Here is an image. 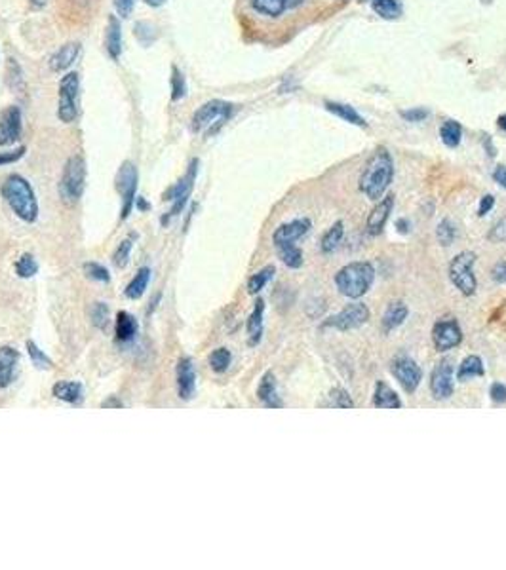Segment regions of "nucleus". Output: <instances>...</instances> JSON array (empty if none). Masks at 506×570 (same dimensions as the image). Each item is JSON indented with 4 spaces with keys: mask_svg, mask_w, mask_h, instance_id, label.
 I'll list each match as a JSON object with an SVG mask.
<instances>
[{
    "mask_svg": "<svg viewBox=\"0 0 506 570\" xmlns=\"http://www.w3.org/2000/svg\"><path fill=\"white\" fill-rule=\"evenodd\" d=\"M394 179V162L386 149H377L360 175V190L369 200H381Z\"/></svg>",
    "mask_w": 506,
    "mask_h": 570,
    "instance_id": "obj_1",
    "label": "nucleus"
},
{
    "mask_svg": "<svg viewBox=\"0 0 506 570\" xmlns=\"http://www.w3.org/2000/svg\"><path fill=\"white\" fill-rule=\"evenodd\" d=\"M2 198L6 200L10 209L25 222H35L39 219V202L31 182L21 175H8L2 182Z\"/></svg>",
    "mask_w": 506,
    "mask_h": 570,
    "instance_id": "obj_2",
    "label": "nucleus"
},
{
    "mask_svg": "<svg viewBox=\"0 0 506 570\" xmlns=\"http://www.w3.org/2000/svg\"><path fill=\"white\" fill-rule=\"evenodd\" d=\"M375 280V268L369 263H350L335 274V285L341 295L360 298L368 293Z\"/></svg>",
    "mask_w": 506,
    "mask_h": 570,
    "instance_id": "obj_3",
    "label": "nucleus"
},
{
    "mask_svg": "<svg viewBox=\"0 0 506 570\" xmlns=\"http://www.w3.org/2000/svg\"><path fill=\"white\" fill-rule=\"evenodd\" d=\"M234 106L236 105L221 101V99L207 101V103L200 106L196 113L192 114L191 129L194 133H202L204 131L206 135H214L230 120V116L234 114Z\"/></svg>",
    "mask_w": 506,
    "mask_h": 570,
    "instance_id": "obj_4",
    "label": "nucleus"
},
{
    "mask_svg": "<svg viewBox=\"0 0 506 570\" xmlns=\"http://www.w3.org/2000/svg\"><path fill=\"white\" fill-rule=\"evenodd\" d=\"M86 189V162L84 158L77 154L67 160L63 167L62 181H59V196L67 205L77 204L82 198Z\"/></svg>",
    "mask_w": 506,
    "mask_h": 570,
    "instance_id": "obj_5",
    "label": "nucleus"
},
{
    "mask_svg": "<svg viewBox=\"0 0 506 570\" xmlns=\"http://www.w3.org/2000/svg\"><path fill=\"white\" fill-rule=\"evenodd\" d=\"M196 175H198V160L194 158L187 167V173L179 179V181L169 187L166 192H164V200L171 202V209L166 217H162V225H166L169 220L177 217L179 213L183 211L185 204L189 202V196H191L192 187H194V181H196Z\"/></svg>",
    "mask_w": 506,
    "mask_h": 570,
    "instance_id": "obj_6",
    "label": "nucleus"
},
{
    "mask_svg": "<svg viewBox=\"0 0 506 570\" xmlns=\"http://www.w3.org/2000/svg\"><path fill=\"white\" fill-rule=\"evenodd\" d=\"M78 95H80V76L78 73H67L59 80L57 95V118L63 124H73L78 116Z\"/></svg>",
    "mask_w": 506,
    "mask_h": 570,
    "instance_id": "obj_7",
    "label": "nucleus"
},
{
    "mask_svg": "<svg viewBox=\"0 0 506 570\" xmlns=\"http://www.w3.org/2000/svg\"><path fill=\"white\" fill-rule=\"evenodd\" d=\"M474 263L476 255L472 251H462L459 255H455L449 263V280L465 296H472L478 289V281L472 272Z\"/></svg>",
    "mask_w": 506,
    "mask_h": 570,
    "instance_id": "obj_8",
    "label": "nucleus"
},
{
    "mask_svg": "<svg viewBox=\"0 0 506 570\" xmlns=\"http://www.w3.org/2000/svg\"><path fill=\"white\" fill-rule=\"evenodd\" d=\"M116 190L122 196V220L130 217L135 207V192H138V167L131 162H124L116 173Z\"/></svg>",
    "mask_w": 506,
    "mask_h": 570,
    "instance_id": "obj_9",
    "label": "nucleus"
},
{
    "mask_svg": "<svg viewBox=\"0 0 506 570\" xmlns=\"http://www.w3.org/2000/svg\"><path fill=\"white\" fill-rule=\"evenodd\" d=\"M371 316V312L364 303H353L345 306L343 310L331 316L324 321L326 329H337V331H353V329H358L362 327Z\"/></svg>",
    "mask_w": 506,
    "mask_h": 570,
    "instance_id": "obj_10",
    "label": "nucleus"
},
{
    "mask_svg": "<svg viewBox=\"0 0 506 570\" xmlns=\"http://www.w3.org/2000/svg\"><path fill=\"white\" fill-rule=\"evenodd\" d=\"M391 371H392V374H394V379L398 380L407 394H413L415 390L419 388V384H421V380H422L421 367L417 365L415 359H411V357L406 356V354L396 356L394 359H392Z\"/></svg>",
    "mask_w": 506,
    "mask_h": 570,
    "instance_id": "obj_11",
    "label": "nucleus"
},
{
    "mask_svg": "<svg viewBox=\"0 0 506 570\" xmlns=\"http://www.w3.org/2000/svg\"><path fill=\"white\" fill-rule=\"evenodd\" d=\"M462 341V331H460L459 321L455 318L438 319L432 329V342L438 352H447V350L459 346Z\"/></svg>",
    "mask_w": 506,
    "mask_h": 570,
    "instance_id": "obj_12",
    "label": "nucleus"
},
{
    "mask_svg": "<svg viewBox=\"0 0 506 570\" xmlns=\"http://www.w3.org/2000/svg\"><path fill=\"white\" fill-rule=\"evenodd\" d=\"M455 390L453 382V363L451 359H440L434 371L430 374V392L436 401L449 399Z\"/></svg>",
    "mask_w": 506,
    "mask_h": 570,
    "instance_id": "obj_13",
    "label": "nucleus"
},
{
    "mask_svg": "<svg viewBox=\"0 0 506 570\" xmlns=\"http://www.w3.org/2000/svg\"><path fill=\"white\" fill-rule=\"evenodd\" d=\"M24 131V116L21 108L16 105L6 106L0 113V146H8L19 141Z\"/></svg>",
    "mask_w": 506,
    "mask_h": 570,
    "instance_id": "obj_14",
    "label": "nucleus"
},
{
    "mask_svg": "<svg viewBox=\"0 0 506 570\" xmlns=\"http://www.w3.org/2000/svg\"><path fill=\"white\" fill-rule=\"evenodd\" d=\"M310 227H312V222H310V219H305V217L288 220V222L280 225V227L274 230L272 242L277 245V249L292 247V245H295V243L299 242L303 236L307 234L308 230H310Z\"/></svg>",
    "mask_w": 506,
    "mask_h": 570,
    "instance_id": "obj_15",
    "label": "nucleus"
},
{
    "mask_svg": "<svg viewBox=\"0 0 506 570\" xmlns=\"http://www.w3.org/2000/svg\"><path fill=\"white\" fill-rule=\"evenodd\" d=\"M392 207H394V196H392V194H386V196L381 198V200L377 202L375 207H373L371 213L368 215V220H366V230H368V234H383L384 227H386V220L391 217Z\"/></svg>",
    "mask_w": 506,
    "mask_h": 570,
    "instance_id": "obj_16",
    "label": "nucleus"
},
{
    "mask_svg": "<svg viewBox=\"0 0 506 570\" xmlns=\"http://www.w3.org/2000/svg\"><path fill=\"white\" fill-rule=\"evenodd\" d=\"M196 390V372L191 357H181L177 361V394L183 401H189Z\"/></svg>",
    "mask_w": 506,
    "mask_h": 570,
    "instance_id": "obj_17",
    "label": "nucleus"
},
{
    "mask_svg": "<svg viewBox=\"0 0 506 570\" xmlns=\"http://www.w3.org/2000/svg\"><path fill=\"white\" fill-rule=\"evenodd\" d=\"M78 55H80V44H78V42H67V44H63L57 52L52 53V57L48 61L50 70H54V73H65V70H69V68L75 65V61L78 59Z\"/></svg>",
    "mask_w": 506,
    "mask_h": 570,
    "instance_id": "obj_18",
    "label": "nucleus"
},
{
    "mask_svg": "<svg viewBox=\"0 0 506 570\" xmlns=\"http://www.w3.org/2000/svg\"><path fill=\"white\" fill-rule=\"evenodd\" d=\"M257 397H259V401H261L265 407H269V409H282V407H284V401H282L280 395H278L277 379H274V374L270 371L263 374L261 382H259V388H257Z\"/></svg>",
    "mask_w": 506,
    "mask_h": 570,
    "instance_id": "obj_19",
    "label": "nucleus"
},
{
    "mask_svg": "<svg viewBox=\"0 0 506 570\" xmlns=\"http://www.w3.org/2000/svg\"><path fill=\"white\" fill-rule=\"evenodd\" d=\"M17 361H19V352L16 348H12V346L0 348V390L12 384Z\"/></svg>",
    "mask_w": 506,
    "mask_h": 570,
    "instance_id": "obj_20",
    "label": "nucleus"
},
{
    "mask_svg": "<svg viewBox=\"0 0 506 570\" xmlns=\"http://www.w3.org/2000/svg\"><path fill=\"white\" fill-rule=\"evenodd\" d=\"M373 407L375 409H402L404 403L388 384L379 380L375 384V392H373Z\"/></svg>",
    "mask_w": 506,
    "mask_h": 570,
    "instance_id": "obj_21",
    "label": "nucleus"
},
{
    "mask_svg": "<svg viewBox=\"0 0 506 570\" xmlns=\"http://www.w3.org/2000/svg\"><path fill=\"white\" fill-rule=\"evenodd\" d=\"M105 46H107V52L113 59L120 57V53H122V27H120V21H118L116 15L109 17Z\"/></svg>",
    "mask_w": 506,
    "mask_h": 570,
    "instance_id": "obj_22",
    "label": "nucleus"
},
{
    "mask_svg": "<svg viewBox=\"0 0 506 570\" xmlns=\"http://www.w3.org/2000/svg\"><path fill=\"white\" fill-rule=\"evenodd\" d=\"M263 314H265V303H263V298H257L253 312L247 318V325H245L252 346H257L263 339Z\"/></svg>",
    "mask_w": 506,
    "mask_h": 570,
    "instance_id": "obj_23",
    "label": "nucleus"
},
{
    "mask_svg": "<svg viewBox=\"0 0 506 570\" xmlns=\"http://www.w3.org/2000/svg\"><path fill=\"white\" fill-rule=\"evenodd\" d=\"M138 321L128 312H118L116 316V341L128 344L138 336Z\"/></svg>",
    "mask_w": 506,
    "mask_h": 570,
    "instance_id": "obj_24",
    "label": "nucleus"
},
{
    "mask_svg": "<svg viewBox=\"0 0 506 570\" xmlns=\"http://www.w3.org/2000/svg\"><path fill=\"white\" fill-rule=\"evenodd\" d=\"M326 108L331 114H335V116L343 118L348 124H353V126H358V128H366L368 126L366 120H364V116L354 106L345 105V103H335V101H326Z\"/></svg>",
    "mask_w": 506,
    "mask_h": 570,
    "instance_id": "obj_25",
    "label": "nucleus"
},
{
    "mask_svg": "<svg viewBox=\"0 0 506 570\" xmlns=\"http://www.w3.org/2000/svg\"><path fill=\"white\" fill-rule=\"evenodd\" d=\"M407 314H409V310H407L406 303H402V301H394V303L388 304V308H386V312H384L383 316V327L386 333H391V331H394L396 327H400L404 321H406Z\"/></svg>",
    "mask_w": 506,
    "mask_h": 570,
    "instance_id": "obj_26",
    "label": "nucleus"
},
{
    "mask_svg": "<svg viewBox=\"0 0 506 570\" xmlns=\"http://www.w3.org/2000/svg\"><path fill=\"white\" fill-rule=\"evenodd\" d=\"M55 399L65 403H80L84 397V390L80 382H57L52 390Z\"/></svg>",
    "mask_w": 506,
    "mask_h": 570,
    "instance_id": "obj_27",
    "label": "nucleus"
},
{
    "mask_svg": "<svg viewBox=\"0 0 506 570\" xmlns=\"http://www.w3.org/2000/svg\"><path fill=\"white\" fill-rule=\"evenodd\" d=\"M149 281H151V268H139L138 274L133 276V280L128 283V287L124 291V295L131 298V301H138L141 296L145 295L147 287H149Z\"/></svg>",
    "mask_w": 506,
    "mask_h": 570,
    "instance_id": "obj_28",
    "label": "nucleus"
},
{
    "mask_svg": "<svg viewBox=\"0 0 506 570\" xmlns=\"http://www.w3.org/2000/svg\"><path fill=\"white\" fill-rule=\"evenodd\" d=\"M483 361L480 356H467L457 369V380H468L474 377H483Z\"/></svg>",
    "mask_w": 506,
    "mask_h": 570,
    "instance_id": "obj_29",
    "label": "nucleus"
},
{
    "mask_svg": "<svg viewBox=\"0 0 506 570\" xmlns=\"http://www.w3.org/2000/svg\"><path fill=\"white\" fill-rule=\"evenodd\" d=\"M343 236H345V225H343V220H337V222L324 234L322 245H320L322 253L331 255V253L339 247V243L343 242Z\"/></svg>",
    "mask_w": 506,
    "mask_h": 570,
    "instance_id": "obj_30",
    "label": "nucleus"
},
{
    "mask_svg": "<svg viewBox=\"0 0 506 570\" xmlns=\"http://www.w3.org/2000/svg\"><path fill=\"white\" fill-rule=\"evenodd\" d=\"M250 4L257 14L267 17H280L288 10L285 0H250Z\"/></svg>",
    "mask_w": 506,
    "mask_h": 570,
    "instance_id": "obj_31",
    "label": "nucleus"
},
{
    "mask_svg": "<svg viewBox=\"0 0 506 570\" xmlns=\"http://www.w3.org/2000/svg\"><path fill=\"white\" fill-rule=\"evenodd\" d=\"M440 137H442L445 146H449V149L459 146L460 139H462V128H460L459 122L445 120L442 124V128H440Z\"/></svg>",
    "mask_w": 506,
    "mask_h": 570,
    "instance_id": "obj_32",
    "label": "nucleus"
},
{
    "mask_svg": "<svg viewBox=\"0 0 506 570\" xmlns=\"http://www.w3.org/2000/svg\"><path fill=\"white\" fill-rule=\"evenodd\" d=\"M371 8L383 19H398L402 15V4L398 0H371Z\"/></svg>",
    "mask_w": 506,
    "mask_h": 570,
    "instance_id": "obj_33",
    "label": "nucleus"
},
{
    "mask_svg": "<svg viewBox=\"0 0 506 570\" xmlns=\"http://www.w3.org/2000/svg\"><path fill=\"white\" fill-rule=\"evenodd\" d=\"M274 276V266H265L263 270H259L257 274H253L252 278L247 280V293L252 295H257Z\"/></svg>",
    "mask_w": 506,
    "mask_h": 570,
    "instance_id": "obj_34",
    "label": "nucleus"
},
{
    "mask_svg": "<svg viewBox=\"0 0 506 570\" xmlns=\"http://www.w3.org/2000/svg\"><path fill=\"white\" fill-rule=\"evenodd\" d=\"M37 272H39V263H37V258L32 257V255L25 253V255H21V257L17 258L16 274L19 278H25V280H27V278H32Z\"/></svg>",
    "mask_w": 506,
    "mask_h": 570,
    "instance_id": "obj_35",
    "label": "nucleus"
},
{
    "mask_svg": "<svg viewBox=\"0 0 506 570\" xmlns=\"http://www.w3.org/2000/svg\"><path fill=\"white\" fill-rule=\"evenodd\" d=\"M230 359H232V356H230L229 350L217 348V350H214V352H212V356H209V367H212V371L214 372L221 374V372H225L227 369H229Z\"/></svg>",
    "mask_w": 506,
    "mask_h": 570,
    "instance_id": "obj_36",
    "label": "nucleus"
},
{
    "mask_svg": "<svg viewBox=\"0 0 506 570\" xmlns=\"http://www.w3.org/2000/svg\"><path fill=\"white\" fill-rule=\"evenodd\" d=\"M330 407L335 409H354V401L345 388H333L330 392Z\"/></svg>",
    "mask_w": 506,
    "mask_h": 570,
    "instance_id": "obj_37",
    "label": "nucleus"
},
{
    "mask_svg": "<svg viewBox=\"0 0 506 570\" xmlns=\"http://www.w3.org/2000/svg\"><path fill=\"white\" fill-rule=\"evenodd\" d=\"M187 95V80L183 73L174 65L171 67V101H181Z\"/></svg>",
    "mask_w": 506,
    "mask_h": 570,
    "instance_id": "obj_38",
    "label": "nucleus"
},
{
    "mask_svg": "<svg viewBox=\"0 0 506 570\" xmlns=\"http://www.w3.org/2000/svg\"><path fill=\"white\" fill-rule=\"evenodd\" d=\"M133 35L138 38L139 42L143 46H151L158 38V32L154 29V25H151L149 21H138L135 23V30Z\"/></svg>",
    "mask_w": 506,
    "mask_h": 570,
    "instance_id": "obj_39",
    "label": "nucleus"
},
{
    "mask_svg": "<svg viewBox=\"0 0 506 570\" xmlns=\"http://www.w3.org/2000/svg\"><path fill=\"white\" fill-rule=\"evenodd\" d=\"M278 253H280V258H282V263H284L288 268L297 270V268L303 266V253H301V249L297 247V245L284 247V249H278Z\"/></svg>",
    "mask_w": 506,
    "mask_h": 570,
    "instance_id": "obj_40",
    "label": "nucleus"
},
{
    "mask_svg": "<svg viewBox=\"0 0 506 570\" xmlns=\"http://www.w3.org/2000/svg\"><path fill=\"white\" fill-rule=\"evenodd\" d=\"M6 80L12 90H24V73L17 65L16 59H8V68H6Z\"/></svg>",
    "mask_w": 506,
    "mask_h": 570,
    "instance_id": "obj_41",
    "label": "nucleus"
},
{
    "mask_svg": "<svg viewBox=\"0 0 506 570\" xmlns=\"http://www.w3.org/2000/svg\"><path fill=\"white\" fill-rule=\"evenodd\" d=\"M27 352H29V357H31V361L35 367H39V369H52V359L42 352V350L35 344L32 341L27 342Z\"/></svg>",
    "mask_w": 506,
    "mask_h": 570,
    "instance_id": "obj_42",
    "label": "nucleus"
},
{
    "mask_svg": "<svg viewBox=\"0 0 506 570\" xmlns=\"http://www.w3.org/2000/svg\"><path fill=\"white\" fill-rule=\"evenodd\" d=\"M436 238L442 245H451L455 240V227L449 219H444L436 228Z\"/></svg>",
    "mask_w": 506,
    "mask_h": 570,
    "instance_id": "obj_43",
    "label": "nucleus"
},
{
    "mask_svg": "<svg viewBox=\"0 0 506 570\" xmlns=\"http://www.w3.org/2000/svg\"><path fill=\"white\" fill-rule=\"evenodd\" d=\"M84 272L88 278H92V280L95 281H105V283L111 281V274H109L107 268L103 265H100V263H86Z\"/></svg>",
    "mask_w": 506,
    "mask_h": 570,
    "instance_id": "obj_44",
    "label": "nucleus"
},
{
    "mask_svg": "<svg viewBox=\"0 0 506 570\" xmlns=\"http://www.w3.org/2000/svg\"><path fill=\"white\" fill-rule=\"evenodd\" d=\"M92 323L97 329H105L109 323V306L105 303H95L92 306Z\"/></svg>",
    "mask_w": 506,
    "mask_h": 570,
    "instance_id": "obj_45",
    "label": "nucleus"
},
{
    "mask_svg": "<svg viewBox=\"0 0 506 570\" xmlns=\"http://www.w3.org/2000/svg\"><path fill=\"white\" fill-rule=\"evenodd\" d=\"M131 240H124L120 245H118V249L115 251V257H113V263H115L118 268H124V266L128 265V260H130V253H131Z\"/></svg>",
    "mask_w": 506,
    "mask_h": 570,
    "instance_id": "obj_46",
    "label": "nucleus"
},
{
    "mask_svg": "<svg viewBox=\"0 0 506 570\" xmlns=\"http://www.w3.org/2000/svg\"><path fill=\"white\" fill-rule=\"evenodd\" d=\"M487 238H489L491 242H495V243L506 242V217H503V219L495 222V227L491 228Z\"/></svg>",
    "mask_w": 506,
    "mask_h": 570,
    "instance_id": "obj_47",
    "label": "nucleus"
},
{
    "mask_svg": "<svg viewBox=\"0 0 506 570\" xmlns=\"http://www.w3.org/2000/svg\"><path fill=\"white\" fill-rule=\"evenodd\" d=\"M25 146H17L14 151L0 152V166H10V164H16L17 160L24 158Z\"/></svg>",
    "mask_w": 506,
    "mask_h": 570,
    "instance_id": "obj_48",
    "label": "nucleus"
},
{
    "mask_svg": "<svg viewBox=\"0 0 506 570\" xmlns=\"http://www.w3.org/2000/svg\"><path fill=\"white\" fill-rule=\"evenodd\" d=\"M402 118L407 122H422L427 116H429V111L427 108H409V111H402Z\"/></svg>",
    "mask_w": 506,
    "mask_h": 570,
    "instance_id": "obj_49",
    "label": "nucleus"
},
{
    "mask_svg": "<svg viewBox=\"0 0 506 570\" xmlns=\"http://www.w3.org/2000/svg\"><path fill=\"white\" fill-rule=\"evenodd\" d=\"M491 399L495 403H505L506 401V386L500 382H493L489 388Z\"/></svg>",
    "mask_w": 506,
    "mask_h": 570,
    "instance_id": "obj_50",
    "label": "nucleus"
},
{
    "mask_svg": "<svg viewBox=\"0 0 506 570\" xmlns=\"http://www.w3.org/2000/svg\"><path fill=\"white\" fill-rule=\"evenodd\" d=\"M135 0H115V10L120 17H130Z\"/></svg>",
    "mask_w": 506,
    "mask_h": 570,
    "instance_id": "obj_51",
    "label": "nucleus"
},
{
    "mask_svg": "<svg viewBox=\"0 0 506 570\" xmlns=\"http://www.w3.org/2000/svg\"><path fill=\"white\" fill-rule=\"evenodd\" d=\"M493 207H495V196L485 194V196L482 198V202H480V207H478V215H480V217H485Z\"/></svg>",
    "mask_w": 506,
    "mask_h": 570,
    "instance_id": "obj_52",
    "label": "nucleus"
},
{
    "mask_svg": "<svg viewBox=\"0 0 506 570\" xmlns=\"http://www.w3.org/2000/svg\"><path fill=\"white\" fill-rule=\"evenodd\" d=\"M493 280L497 281V283H506V260H500L493 268Z\"/></svg>",
    "mask_w": 506,
    "mask_h": 570,
    "instance_id": "obj_53",
    "label": "nucleus"
},
{
    "mask_svg": "<svg viewBox=\"0 0 506 570\" xmlns=\"http://www.w3.org/2000/svg\"><path fill=\"white\" fill-rule=\"evenodd\" d=\"M493 179H495V182H498L503 189H506V166L495 167V171H493Z\"/></svg>",
    "mask_w": 506,
    "mask_h": 570,
    "instance_id": "obj_54",
    "label": "nucleus"
},
{
    "mask_svg": "<svg viewBox=\"0 0 506 570\" xmlns=\"http://www.w3.org/2000/svg\"><path fill=\"white\" fill-rule=\"evenodd\" d=\"M396 227H398V232H402V234H407V232H409V220L400 219L398 222H396Z\"/></svg>",
    "mask_w": 506,
    "mask_h": 570,
    "instance_id": "obj_55",
    "label": "nucleus"
},
{
    "mask_svg": "<svg viewBox=\"0 0 506 570\" xmlns=\"http://www.w3.org/2000/svg\"><path fill=\"white\" fill-rule=\"evenodd\" d=\"M143 2H145L147 6H151V8H160L166 4V0H143Z\"/></svg>",
    "mask_w": 506,
    "mask_h": 570,
    "instance_id": "obj_56",
    "label": "nucleus"
},
{
    "mask_svg": "<svg viewBox=\"0 0 506 570\" xmlns=\"http://www.w3.org/2000/svg\"><path fill=\"white\" fill-rule=\"evenodd\" d=\"M29 2H31V6L35 10H40V8H44L48 4V0H29Z\"/></svg>",
    "mask_w": 506,
    "mask_h": 570,
    "instance_id": "obj_57",
    "label": "nucleus"
},
{
    "mask_svg": "<svg viewBox=\"0 0 506 570\" xmlns=\"http://www.w3.org/2000/svg\"><path fill=\"white\" fill-rule=\"evenodd\" d=\"M483 143H485V149H487V156H491V158H493V156H495V149H493V144L489 146V139L485 137V139H483Z\"/></svg>",
    "mask_w": 506,
    "mask_h": 570,
    "instance_id": "obj_58",
    "label": "nucleus"
},
{
    "mask_svg": "<svg viewBox=\"0 0 506 570\" xmlns=\"http://www.w3.org/2000/svg\"><path fill=\"white\" fill-rule=\"evenodd\" d=\"M303 2H305V0H285V6H288V10H290V8L301 6Z\"/></svg>",
    "mask_w": 506,
    "mask_h": 570,
    "instance_id": "obj_59",
    "label": "nucleus"
},
{
    "mask_svg": "<svg viewBox=\"0 0 506 570\" xmlns=\"http://www.w3.org/2000/svg\"><path fill=\"white\" fill-rule=\"evenodd\" d=\"M135 207H139V209H143V211H145V209H149V204H147L143 198H138V200H135Z\"/></svg>",
    "mask_w": 506,
    "mask_h": 570,
    "instance_id": "obj_60",
    "label": "nucleus"
},
{
    "mask_svg": "<svg viewBox=\"0 0 506 570\" xmlns=\"http://www.w3.org/2000/svg\"><path fill=\"white\" fill-rule=\"evenodd\" d=\"M103 407H122V401H116V399H109V401H103Z\"/></svg>",
    "mask_w": 506,
    "mask_h": 570,
    "instance_id": "obj_61",
    "label": "nucleus"
},
{
    "mask_svg": "<svg viewBox=\"0 0 506 570\" xmlns=\"http://www.w3.org/2000/svg\"><path fill=\"white\" fill-rule=\"evenodd\" d=\"M497 124H498V128L503 129V131H506V113H505V114H500V116H498Z\"/></svg>",
    "mask_w": 506,
    "mask_h": 570,
    "instance_id": "obj_62",
    "label": "nucleus"
}]
</instances>
